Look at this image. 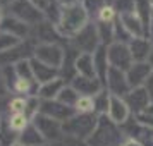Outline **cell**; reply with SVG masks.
Here are the masks:
<instances>
[{
  "label": "cell",
  "mask_w": 153,
  "mask_h": 146,
  "mask_svg": "<svg viewBox=\"0 0 153 146\" xmlns=\"http://www.w3.org/2000/svg\"><path fill=\"white\" fill-rule=\"evenodd\" d=\"M88 19H90V14L79 0L76 4L62 5L60 17H59V22L55 24V28L62 38L72 40L84 26H88Z\"/></svg>",
  "instance_id": "6da1fadb"
},
{
  "label": "cell",
  "mask_w": 153,
  "mask_h": 146,
  "mask_svg": "<svg viewBox=\"0 0 153 146\" xmlns=\"http://www.w3.org/2000/svg\"><path fill=\"white\" fill-rule=\"evenodd\" d=\"M86 143L88 146H120L124 143V134L115 122L107 119V115H102L98 117L97 127Z\"/></svg>",
  "instance_id": "7a4b0ae2"
},
{
  "label": "cell",
  "mask_w": 153,
  "mask_h": 146,
  "mask_svg": "<svg viewBox=\"0 0 153 146\" xmlns=\"http://www.w3.org/2000/svg\"><path fill=\"white\" fill-rule=\"evenodd\" d=\"M98 122L97 113H76L74 117H71L67 122L62 124L64 134H69L74 138L88 139L93 134L95 127Z\"/></svg>",
  "instance_id": "3957f363"
},
{
  "label": "cell",
  "mask_w": 153,
  "mask_h": 146,
  "mask_svg": "<svg viewBox=\"0 0 153 146\" xmlns=\"http://www.w3.org/2000/svg\"><path fill=\"white\" fill-rule=\"evenodd\" d=\"M33 59H36L38 62L45 64L48 67L60 70L64 59H65V50L59 43H38L33 52Z\"/></svg>",
  "instance_id": "277c9868"
},
{
  "label": "cell",
  "mask_w": 153,
  "mask_h": 146,
  "mask_svg": "<svg viewBox=\"0 0 153 146\" xmlns=\"http://www.w3.org/2000/svg\"><path fill=\"white\" fill-rule=\"evenodd\" d=\"M7 9H9V16L22 21L24 24H28L29 28L31 26H38L43 21V17H45L42 14V10H38L29 0H14L12 4L7 5Z\"/></svg>",
  "instance_id": "5b68a950"
},
{
  "label": "cell",
  "mask_w": 153,
  "mask_h": 146,
  "mask_svg": "<svg viewBox=\"0 0 153 146\" xmlns=\"http://www.w3.org/2000/svg\"><path fill=\"white\" fill-rule=\"evenodd\" d=\"M71 45H72V48L76 50L77 53H93L102 45L97 33V24H90L88 22V26H84L71 40Z\"/></svg>",
  "instance_id": "8992f818"
},
{
  "label": "cell",
  "mask_w": 153,
  "mask_h": 146,
  "mask_svg": "<svg viewBox=\"0 0 153 146\" xmlns=\"http://www.w3.org/2000/svg\"><path fill=\"white\" fill-rule=\"evenodd\" d=\"M107 59H108V65L110 67L122 70V72H127L129 67L134 64L131 52H129V45L117 43V42H114L112 45L107 47Z\"/></svg>",
  "instance_id": "52a82bcc"
},
{
  "label": "cell",
  "mask_w": 153,
  "mask_h": 146,
  "mask_svg": "<svg viewBox=\"0 0 153 146\" xmlns=\"http://www.w3.org/2000/svg\"><path fill=\"white\" fill-rule=\"evenodd\" d=\"M31 124L38 129V132L42 134V138L45 141H57L64 134L62 122L53 120V119L47 117L43 113H36L35 117H33V120H31Z\"/></svg>",
  "instance_id": "ba28073f"
},
{
  "label": "cell",
  "mask_w": 153,
  "mask_h": 146,
  "mask_svg": "<svg viewBox=\"0 0 153 146\" xmlns=\"http://www.w3.org/2000/svg\"><path fill=\"white\" fill-rule=\"evenodd\" d=\"M38 113H43V115H47V117L53 119V120H59V122L64 124L71 117L76 115V110L71 108V107H65V105L59 103L57 100H42Z\"/></svg>",
  "instance_id": "9c48e42d"
},
{
  "label": "cell",
  "mask_w": 153,
  "mask_h": 146,
  "mask_svg": "<svg viewBox=\"0 0 153 146\" xmlns=\"http://www.w3.org/2000/svg\"><path fill=\"white\" fill-rule=\"evenodd\" d=\"M105 88H107V91L110 93L112 96H119V98H124L131 91V86L127 83L126 72H122L119 69H114V67L108 69L107 79H105Z\"/></svg>",
  "instance_id": "30bf717a"
},
{
  "label": "cell",
  "mask_w": 153,
  "mask_h": 146,
  "mask_svg": "<svg viewBox=\"0 0 153 146\" xmlns=\"http://www.w3.org/2000/svg\"><path fill=\"white\" fill-rule=\"evenodd\" d=\"M124 102H126V105L129 107L131 113L139 115V113H145L146 112V108L152 103V98L148 95L146 88L143 86V88H134V90H131L124 96Z\"/></svg>",
  "instance_id": "8fae6325"
},
{
  "label": "cell",
  "mask_w": 153,
  "mask_h": 146,
  "mask_svg": "<svg viewBox=\"0 0 153 146\" xmlns=\"http://www.w3.org/2000/svg\"><path fill=\"white\" fill-rule=\"evenodd\" d=\"M152 74L153 70L148 62H134L129 67V70L126 72V77H127V83L131 86V90H134V88H143Z\"/></svg>",
  "instance_id": "7c38bea8"
},
{
  "label": "cell",
  "mask_w": 153,
  "mask_h": 146,
  "mask_svg": "<svg viewBox=\"0 0 153 146\" xmlns=\"http://www.w3.org/2000/svg\"><path fill=\"white\" fill-rule=\"evenodd\" d=\"M71 86H72L81 96H91V98L97 96L98 93L105 88L98 77H83V76L72 77Z\"/></svg>",
  "instance_id": "4fadbf2b"
},
{
  "label": "cell",
  "mask_w": 153,
  "mask_h": 146,
  "mask_svg": "<svg viewBox=\"0 0 153 146\" xmlns=\"http://www.w3.org/2000/svg\"><path fill=\"white\" fill-rule=\"evenodd\" d=\"M131 117V110L126 105L124 98L110 96V107H108V119L117 125H124Z\"/></svg>",
  "instance_id": "5bb4252c"
},
{
  "label": "cell",
  "mask_w": 153,
  "mask_h": 146,
  "mask_svg": "<svg viewBox=\"0 0 153 146\" xmlns=\"http://www.w3.org/2000/svg\"><path fill=\"white\" fill-rule=\"evenodd\" d=\"M129 52L134 62H148V59L152 55L153 47L152 40L148 38H132L129 43Z\"/></svg>",
  "instance_id": "9a60e30c"
},
{
  "label": "cell",
  "mask_w": 153,
  "mask_h": 146,
  "mask_svg": "<svg viewBox=\"0 0 153 146\" xmlns=\"http://www.w3.org/2000/svg\"><path fill=\"white\" fill-rule=\"evenodd\" d=\"M29 26L28 24H24L22 21L19 19H16L12 16H7V17H4V21L0 24V31H5L9 35L12 36H17L19 40H26L29 35Z\"/></svg>",
  "instance_id": "2e32d148"
},
{
  "label": "cell",
  "mask_w": 153,
  "mask_h": 146,
  "mask_svg": "<svg viewBox=\"0 0 153 146\" xmlns=\"http://www.w3.org/2000/svg\"><path fill=\"white\" fill-rule=\"evenodd\" d=\"M65 86V79L64 77H55L48 83L45 84H40L38 90H36V96L40 100H55L59 96V93L62 91V88Z\"/></svg>",
  "instance_id": "e0dca14e"
},
{
  "label": "cell",
  "mask_w": 153,
  "mask_h": 146,
  "mask_svg": "<svg viewBox=\"0 0 153 146\" xmlns=\"http://www.w3.org/2000/svg\"><path fill=\"white\" fill-rule=\"evenodd\" d=\"M119 21L122 22V26L126 28V31H127L132 38H148V36H146V31H145L143 22L139 21V17L134 14V12L119 16Z\"/></svg>",
  "instance_id": "ac0fdd59"
},
{
  "label": "cell",
  "mask_w": 153,
  "mask_h": 146,
  "mask_svg": "<svg viewBox=\"0 0 153 146\" xmlns=\"http://www.w3.org/2000/svg\"><path fill=\"white\" fill-rule=\"evenodd\" d=\"M74 69L77 76L83 77H97L95 62H93V53H77L74 59Z\"/></svg>",
  "instance_id": "d6986e66"
},
{
  "label": "cell",
  "mask_w": 153,
  "mask_h": 146,
  "mask_svg": "<svg viewBox=\"0 0 153 146\" xmlns=\"http://www.w3.org/2000/svg\"><path fill=\"white\" fill-rule=\"evenodd\" d=\"M93 62H95V70H97V77L102 81V84L105 86V79L108 74V59H107V47L100 45L95 52H93Z\"/></svg>",
  "instance_id": "ffe728a7"
},
{
  "label": "cell",
  "mask_w": 153,
  "mask_h": 146,
  "mask_svg": "<svg viewBox=\"0 0 153 146\" xmlns=\"http://www.w3.org/2000/svg\"><path fill=\"white\" fill-rule=\"evenodd\" d=\"M29 62H31L33 74H35V81L38 84H45V83H48V81H52V79L59 77V70L53 69V67H48L45 64L38 62L36 59H29Z\"/></svg>",
  "instance_id": "44dd1931"
},
{
  "label": "cell",
  "mask_w": 153,
  "mask_h": 146,
  "mask_svg": "<svg viewBox=\"0 0 153 146\" xmlns=\"http://www.w3.org/2000/svg\"><path fill=\"white\" fill-rule=\"evenodd\" d=\"M134 14L143 22L146 36H150V24H152V17H153L152 0H134Z\"/></svg>",
  "instance_id": "7402d4cb"
},
{
  "label": "cell",
  "mask_w": 153,
  "mask_h": 146,
  "mask_svg": "<svg viewBox=\"0 0 153 146\" xmlns=\"http://www.w3.org/2000/svg\"><path fill=\"white\" fill-rule=\"evenodd\" d=\"M35 36H36V40H40V43H57L59 38H62L59 35L55 24H52L48 21H42L36 26Z\"/></svg>",
  "instance_id": "603a6c76"
},
{
  "label": "cell",
  "mask_w": 153,
  "mask_h": 146,
  "mask_svg": "<svg viewBox=\"0 0 153 146\" xmlns=\"http://www.w3.org/2000/svg\"><path fill=\"white\" fill-rule=\"evenodd\" d=\"M17 141L24 146H42L43 143H47L33 124H29L24 131L17 134Z\"/></svg>",
  "instance_id": "cb8c5ba5"
},
{
  "label": "cell",
  "mask_w": 153,
  "mask_h": 146,
  "mask_svg": "<svg viewBox=\"0 0 153 146\" xmlns=\"http://www.w3.org/2000/svg\"><path fill=\"white\" fill-rule=\"evenodd\" d=\"M110 93L107 91V88L98 93L97 96H93V103H95V113H97L98 117H102V115H107L108 113V107H110Z\"/></svg>",
  "instance_id": "d4e9b609"
},
{
  "label": "cell",
  "mask_w": 153,
  "mask_h": 146,
  "mask_svg": "<svg viewBox=\"0 0 153 146\" xmlns=\"http://www.w3.org/2000/svg\"><path fill=\"white\" fill-rule=\"evenodd\" d=\"M79 93H77L71 84H65L62 88V91L59 93V96L55 98L59 103H62V105H65V107H71V108H74V105L77 103V100H79Z\"/></svg>",
  "instance_id": "484cf974"
},
{
  "label": "cell",
  "mask_w": 153,
  "mask_h": 146,
  "mask_svg": "<svg viewBox=\"0 0 153 146\" xmlns=\"http://www.w3.org/2000/svg\"><path fill=\"white\" fill-rule=\"evenodd\" d=\"M22 40H19L17 36H12L5 33V31H0V55L2 53H7L9 50L16 48L17 45H21Z\"/></svg>",
  "instance_id": "4316f807"
},
{
  "label": "cell",
  "mask_w": 153,
  "mask_h": 146,
  "mask_svg": "<svg viewBox=\"0 0 153 146\" xmlns=\"http://www.w3.org/2000/svg\"><path fill=\"white\" fill-rule=\"evenodd\" d=\"M7 122H9V127L14 132H22L29 125V119L26 113H12Z\"/></svg>",
  "instance_id": "83f0119b"
},
{
  "label": "cell",
  "mask_w": 153,
  "mask_h": 146,
  "mask_svg": "<svg viewBox=\"0 0 153 146\" xmlns=\"http://www.w3.org/2000/svg\"><path fill=\"white\" fill-rule=\"evenodd\" d=\"M76 113H95V103L91 96H79L77 103L74 105Z\"/></svg>",
  "instance_id": "f1b7e54d"
},
{
  "label": "cell",
  "mask_w": 153,
  "mask_h": 146,
  "mask_svg": "<svg viewBox=\"0 0 153 146\" xmlns=\"http://www.w3.org/2000/svg\"><path fill=\"white\" fill-rule=\"evenodd\" d=\"M98 22H108V24H114L117 21V12L115 9L112 7L110 4H107L105 7H102L98 10Z\"/></svg>",
  "instance_id": "f546056e"
},
{
  "label": "cell",
  "mask_w": 153,
  "mask_h": 146,
  "mask_svg": "<svg viewBox=\"0 0 153 146\" xmlns=\"http://www.w3.org/2000/svg\"><path fill=\"white\" fill-rule=\"evenodd\" d=\"M110 5L115 9V12L119 16L134 12V0H112Z\"/></svg>",
  "instance_id": "4dcf8cb0"
},
{
  "label": "cell",
  "mask_w": 153,
  "mask_h": 146,
  "mask_svg": "<svg viewBox=\"0 0 153 146\" xmlns=\"http://www.w3.org/2000/svg\"><path fill=\"white\" fill-rule=\"evenodd\" d=\"M26 107H28V98L16 96L9 102V110L12 113H26Z\"/></svg>",
  "instance_id": "1f68e13d"
},
{
  "label": "cell",
  "mask_w": 153,
  "mask_h": 146,
  "mask_svg": "<svg viewBox=\"0 0 153 146\" xmlns=\"http://www.w3.org/2000/svg\"><path fill=\"white\" fill-rule=\"evenodd\" d=\"M81 4H83L84 9L88 10V14H91V12H97L98 14V10L102 7H105L108 2H107V0H81Z\"/></svg>",
  "instance_id": "d6a6232c"
},
{
  "label": "cell",
  "mask_w": 153,
  "mask_h": 146,
  "mask_svg": "<svg viewBox=\"0 0 153 146\" xmlns=\"http://www.w3.org/2000/svg\"><path fill=\"white\" fill-rule=\"evenodd\" d=\"M145 88H146V91H148V95H150V98H152V102H153V74L150 76V79L146 81Z\"/></svg>",
  "instance_id": "836d02e7"
},
{
  "label": "cell",
  "mask_w": 153,
  "mask_h": 146,
  "mask_svg": "<svg viewBox=\"0 0 153 146\" xmlns=\"http://www.w3.org/2000/svg\"><path fill=\"white\" fill-rule=\"evenodd\" d=\"M120 146H143L141 143H138L136 139H131V138H127V139H124V143Z\"/></svg>",
  "instance_id": "e575fe53"
},
{
  "label": "cell",
  "mask_w": 153,
  "mask_h": 146,
  "mask_svg": "<svg viewBox=\"0 0 153 146\" xmlns=\"http://www.w3.org/2000/svg\"><path fill=\"white\" fill-rule=\"evenodd\" d=\"M59 4H62V5H69V4H76L79 0H57Z\"/></svg>",
  "instance_id": "d590c367"
},
{
  "label": "cell",
  "mask_w": 153,
  "mask_h": 146,
  "mask_svg": "<svg viewBox=\"0 0 153 146\" xmlns=\"http://www.w3.org/2000/svg\"><path fill=\"white\" fill-rule=\"evenodd\" d=\"M145 113H148V115H153V102L150 103V107L146 108V112H145Z\"/></svg>",
  "instance_id": "8d00e7d4"
},
{
  "label": "cell",
  "mask_w": 153,
  "mask_h": 146,
  "mask_svg": "<svg viewBox=\"0 0 153 146\" xmlns=\"http://www.w3.org/2000/svg\"><path fill=\"white\" fill-rule=\"evenodd\" d=\"M14 0H0V5H9V4H12Z\"/></svg>",
  "instance_id": "74e56055"
},
{
  "label": "cell",
  "mask_w": 153,
  "mask_h": 146,
  "mask_svg": "<svg viewBox=\"0 0 153 146\" xmlns=\"http://www.w3.org/2000/svg\"><path fill=\"white\" fill-rule=\"evenodd\" d=\"M148 64H150V67L153 70V52H152V55H150V59H148Z\"/></svg>",
  "instance_id": "f35d334b"
},
{
  "label": "cell",
  "mask_w": 153,
  "mask_h": 146,
  "mask_svg": "<svg viewBox=\"0 0 153 146\" xmlns=\"http://www.w3.org/2000/svg\"><path fill=\"white\" fill-rule=\"evenodd\" d=\"M4 21V10H2V5H0V24Z\"/></svg>",
  "instance_id": "ab89813d"
},
{
  "label": "cell",
  "mask_w": 153,
  "mask_h": 146,
  "mask_svg": "<svg viewBox=\"0 0 153 146\" xmlns=\"http://www.w3.org/2000/svg\"><path fill=\"white\" fill-rule=\"evenodd\" d=\"M10 146H24V145H21L19 141H16V143H12V145H10Z\"/></svg>",
  "instance_id": "60d3db41"
},
{
  "label": "cell",
  "mask_w": 153,
  "mask_h": 146,
  "mask_svg": "<svg viewBox=\"0 0 153 146\" xmlns=\"http://www.w3.org/2000/svg\"><path fill=\"white\" fill-rule=\"evenodd\" d=\"M152 47H153V36H152Z\"/></svg>",
  "instance_id": "b9f144b4"
},
{
  "label": "cell",
  "mask_w": 153,
  "mask_h": 146,
  "mask_svg": "<svg viewBox=\"0 0 153 146\" xmlns=\"http://www.w3.org/2000/svg\"><path fill=\"white\" fill-rule=\"evenodd\" d=\"M152 5H153V0H152Z\"/></svg>",
  "instance_id": "7bdbcfd3"
}]
</instances>
